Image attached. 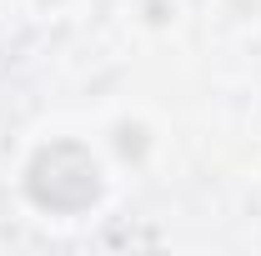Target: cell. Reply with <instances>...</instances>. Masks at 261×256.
<instances>
[{
  "label": "cell",
  "mask_w": 261,
  "mask_h": 256,
  "mask_svg": "<svg viewBox=\"0 0 261 256\" xmlns=\"http://www.w3.org/2000/svg\"><path fill=\"white\" fill-rule=\"evenodd\" d=\"M25 191L40 211H86V206H96L100 196V171L91 151L81 146V141H50V146H40L25 166Z\"/></svg>",
  "instance_id": "1"
},
{
  "label": "cell",
  "mask_w": 261,
  "mask_h": 256,
  "mask_svg": "<svg viewBox=\"0 0 261 256\" xmlns=\"http://www.w3.org/2000/svg\"><path fill=\"white\" fill-rule=\"evenodd\" d=\"M116 151H121V156H141V151H146V131H141V126H121V131H116Z\"/></svg>",
  "instance_id": "2"
},
{
  "label": "cell",
  "mask_w": 261,
  "mask_h": 256,
  "mask_svg": "<svg viewBox=\"0 0 261 256\" xmlns=\"http://www.w3.org/2000/svg\"><path fill=\"white\" fill-rule=\"evenodd\" d=\"M45 5H56V0H45Z\"/></svg>",
  "instance_id": "3"
}]
</instances>
